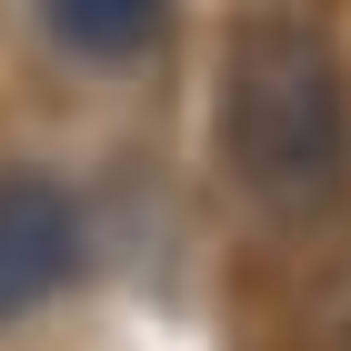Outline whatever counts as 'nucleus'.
Instances as JSON below:
<instances>
[{"label": "nucleus", "mask_w": 351, "mask_h": 351, "mask_svg": "<svg viewBox=\"0 0 351 351\" xmlns=\"http://www.w3.org/2000/svg\"><path fill=\"white\" fill-rule=\"evenodd\" d=\"M40 30H51L71 60L121 71V60H141L171 30V0H40Z\"/></svg>", "instance_id": "3"}, {"label": "nucleus", "mask_w": 351, "mask_h": 351, "mask_svg": "<svg viewBox=\"0 0 351 351\" xmlns=\"http://www.w3.org/2000/svg\"><path fill=\"white\" fill-rule=\"evenodd\" d=\"M221 171L261 221H331L351 201V51L322 10H241L211 101Z\"/></svg>", "instance_id": "1"}, {"label": "nucleus", "mask_w": 351, "mask_h": 351, "mask_svg": "<svg viewBox=\"0 0 351 351\" xmlns=\"http://www.w3.org/2000/svg\"><path fill=\"white\" fill-rule=\"evenodd\" d=\"M291 341H301V351H351V231L301 271V291H291Z\"/></svg>", "instance_id": "4"}, {"label": "nucleus", "mask_w": 351, "mask_h": 351, "mask_svg": "<svg viewBox=\"0 0 351 351\" xmlns=\"http://www.w3.org/2000/svg\"><path fill=\"white\" fill-rule=\"evenodd\" d=\"M81 271V201L51 171H0V322L51 311Z\"/></svg>", "instance_id": "2"}]
</instances>
